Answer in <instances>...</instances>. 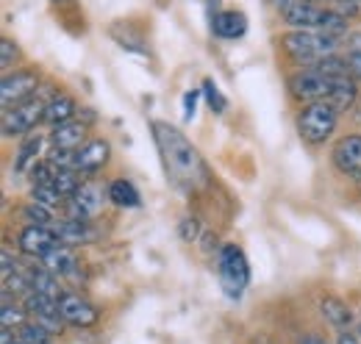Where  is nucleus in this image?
<instances>
[{"label":"nucleus","instance_id":"obj_1","mask_svg":"<svg viewBox=\"0 0 361 344\" xmlns=\"http://www.w3.org/2000/svg\"><path fill=\"white\" fill-rule=\"evenodd\" d=\"M150 130H153V142L159 147L161 164H164V172H167V180L180 192L203 189L206 180H209V170H206V161L200 159L197 147L178 128H173L170 123L153 120Z\"/></svg>","mask_w":361,"mask_h":344},{"label":"nucleus","instance_id":"obj_2","mask_svg":"<svg viewBox=\"0 0 361 344\" xmlns=\"http://www.w3.org/2000/svg\"><path fill=\"white\" fill-rule=\"evenodd\" d=\"M272 3L278 8L281 20L295 31H325V34H336V37L350 34L348 17H342L331 6L312 3V0H272Z\"/></svg>","mask_w":361,"mask_h":344},{"label":"nucleus","instance_id":"obj_3","mask_svg":"<svg viewBox=\"0 0 361 344\" xmlns=\"http://www.w3.org/2000/svg\"><path fill=\"white\" fill-rule=\"evenodd\" d=\"M281 47L292 61L309 67L319 59L334 56L339 50V37L336 34H325V31H295L292 28L289 34L281 37Z\"/></svg>","mask_w":361,"mask_h":344},{"label":"nucleus","instance_id":"obj_4","mask_svg":"<svg viewBox=\"0 0 361 344\" xmlns=\"http://www.w3.org/2000/svg\"><path fill=\"white\" fill-rule=\"evenodd\" d=\"M339 109L331 103V100H314V103H306L298 114V133L306 145L312 147H319L325 145L334 130H336V123H339Z\"/></svg>","mask_w":361,"mask_h":344},{"label":"nucleus","instance_id":"obj_5","mask_svg":"<svg viewBox=\"0 0 361 344\" xmlns=\"http://www.w3.org/2000/svg\"><path fill=\"white\" fill-rule=\"evenodd\" d=\"M217 272H220V283L226 289L231 300H239L250 283V266L245 253L236 245H223L217 250Z\"/></svg>","mask_w":361,"mask_h":344},{"label":"nucleus","instance_id":"obj_6","mask_svg":"<svg viewBox=\"0 0 361 344\" xmlns=\"http://www.w3.org/2000/svg\"><path fill=\"white\" fill-rule=\"evenodd\" d=\"M45 109H47V100L31 97L28 103H23V106H17V109L3 111V120H0L3 139L28 136V133L37 128L39 123H45Z\"/></svg>","mask_w":361,"mask_h":344},{"label":"nucleus","instance_id":"obj_7","mask_svg":"<svg viewBox=\"0 0 361 344\" xmlns=\"http://www.w3.org/2000/svg\"><path fill=\"white\" fill-rule=\"evenodd\" d=\"M37 86H39V78H37L34 70L6 73L3 84H0V106H3V111L17 109V106L28 103L31 97H37Z\"/></svg>","mask_w":361,"mask_h":344},{"label":"nucleus","instance_id":"obj_8","mask_svg":"<svg viewBox=\"0 0 361 344\" xmlns=\"http://www.w3.org/2000/svg\"><path fill=\"white\" fill-rule=\"evenodd\" d=\"M334 84H336V78H328V75L317 73V70H312V67H306V70L289 75V81H286L289 94L298 97V100H303V103L328 100L331 92H334Z\"/></svg>","mask_w":361,"mask_h":344},{"label":"nucleus","instance_id":"obj_9","mask_svg":"<svg viewBox=\"0 0 361 344\" xmlns=\"http://www.w3.org/2000/svg\"><path fill=\"white\" fill-rule=\"evenodd\" d=\"M17 247L25 256L45 258L50 250L61 247V242H59V236L53 233L50 225H23L20 233H17Z\"/></svg>","mask_w":361,"mask_h":344},{"label":"nucleus","instance_id":"obj_10","mask_svg":"<svg viewBox=\"0 0 361 344\" xmlns=\"http://www.w3.org/2000/svg\"><path fill=\"white\" fill-rule=\"evenodd\" d=\"M23 305H25L28 317H31L34 322H39L42 328H47L53 336L61 333V325H67V322L61 319V314H59V300H53V297H47V295H39V292L31 289V292L23 297Z\"/></svg>","mask_w":361,"mask_h":344},{"label":"nucleus","instance_id":"obj_11","mask_svg":"<svg viewBox=\"0 0 361 344\" xmlns=\"http://www.w3.org/2000/svg\"><path fill=\"white\" fill-rule=\"evenodd\" d=\"M334 167L350 180H361V133L342 136L331 150Z\"/></svg>","mask_w":361,"mask_h":344},{"label":"nucleus","instance_id":"obj_12","mask_svg":"<svg viewBox=\"0 0 361 344\" xmlns=\"http://www.w3.org/2000/svg\"><path fill=\"white\" fill-rule=\"evenodd\" d=\"M59 314H61V319L67 322V325H73V328H92V325H97V319H100V311L92 305L90 300H84L81 295H61V300H59Z\"/></svg>","mask_w":361,"mask_h":344},{"label":"nucleus","instance_id":"obj_13","mask_svg":"<svg viewBox=\"0 0 361 344\" xmlns=\"http://www.w3.org/2000/svg\"><path fill=\"white\" fill-rule=\"evenodd\" d=\"M103 211V189L92 180L81 183V189L67 200V214L75 219H94Z\"/></svg>","mask_w":361,"mask_h":344},{"label":"nucleus","instance_id":"obj_14","mask_svg":"<svg viewBox=\"0 0 361 344\" xmlns=\"http://www.w3.org/2000/svg\"><path fill=\"white\" fill-rule=\"evenodd\" d=\"M50 228L59 236V242L67 245V247H81V245H90L92 239H94V231H92L90 219L64 216V219H56Z\"/></svg>","mask_w":361,"mask_h":344},{"label":"nucleus","instance_id":"obj_15","mask_svg":"<svg viewBox=\"0 0 361 344\" xmlns=\"http://www.w3.org/2000/svg\"><path fill=\"white\" fill-rule=\"evenodd\" d=\"M109 156H111L109 142L92 139V142L81 145V147L75 150V172H81V175H94V172L109 161Z\"/></svg>","mask_w":361,"mask_h":344},{"label":"nucleus","instance_id":"obj_16","mask_svg":"<svg viewBox=\"0 0 361 344\" xmlns=\"http://www.w3.org/2000/svg\"><path fill=\"white\" fill-rule=\"evenodd\" d=\"M212 31L220 37V39H239L245 37L247 31V17L242 11H220L214 20H212Z\"/></svg>","mask_w":361,"mask_h":344},{"label":"nucleus","instance_id":"obj_17","mask_svg":"<svg viewBox=\"0 0 361 344\" xmlns=\"http://www.w3.org/2000/svg\"><path fill=\"white\" fill-rule=\"evenodd\" d=\"M87 139V125L84 123H64V125H56L50 130V145L53 147H61V150H78Z\"/></svg>","mask_w":361,"mask_h":344},{"label":"nucleus","instance_id":"obj_18","mask_svg":"<svg viewBox=\"0 0 361 344\" xmlns=\"http://www.w3.org/2000/svg\"><path fill=\"white\" fill-rule=\"evenodd\" d=\"M78 111V103L70 97V94H53L47 100V109H45V123L47 125H64V123H73Z\"/></svg>","mask_w":361,"mask_h":344},{"label":"nucleus","instance_id":"obj_19","mask_svg":"<svg viewBox=\"0 0 361 344\" xmlns=\"http://www.w3.org/2000/svg\"><path fill=\"white\" fill-rule=\"evenodd\" d=\"M42 261V266L50 269L56 278H67V275H75V269H78V258L75 253L67 247V245H61V247H56V250H50L45 258H39Z\"/></svg>","mask_w":361,"mask_h":344},{"label":"nucleus","instance_id":"obj_20","mask_svg":"<svg viewBox=\"0 0 361 344\" xmlns=\"http://www.w3.org/2000/svg\"><path fill=\"white\" fill-rule=\"evenodd\" d=\"M319 314H322L334 328H339V331L350 328V322H353L350 305L345 300H339V297H322V300H319Z\"/></svg>","mask_w":361,"mask_h":344},{"label":"nucleus","instance_id":"obj_21","mask_svg":"<svg viewBox=\"0 0 361 344\" xmlns=\"http://www.w3.org/2000/svg\"><path fill=\"white\" fill-rule=\"evenodd\" d=\"M28 283H31V289L34 292H39V295H47V297H53V300H61V286H59V278L45 269V266H31L28 272Z\"/></svg>","mask_w":361,"mask_h":344},{"label":"nucleus","instance_id":"obj_22","mask_svg":"<svg viewBox=\"0 0 361 344\" xmlns=\"http://www.w3.org/2000/svg\"><path fill=\"white\" fill-rule=\"evenodd\" d=\"M106 197H109L114 206H120V209H136V206L142 203V197H139V192L134 189V183L126 180V178L111 180L109 189H106Z\"/></svg>","mask_w":361,"mask_h":344},{"label":"nucleus","instance_id":"obj_23","mask_svg":"<svg viewBox=\"0 0 361 344\" xmlns=\"http://www.w3.org/2000/svg\"><path fill=\"white\" fill-rule=\"evenodd\" d=\"M356 97H359V86H356V78H350V75H345V78H336V84H334V92H331V103L339 109V111H348L353 103H356Z\"/></svg>","mask_w":361,"mask_h":344},{"label":"nucleus","instance_id":"obj_24","mask_svg":"<svg viewBox=\"0 0 361 344\" xmlns=\"http://www.w3.org/2000/svg\"><path fill=\"white\" fill-rule=\"evenodd\" d=\"M42 150V136H25V142L20 145L17 150V159H14V172H31V167L37 164V156Z\"/></svg>","mask_w":361,"mask_h":344},{"label":"nucleus","instance_id":"obj_25","mask_svg":"<svg viewBox=\"0 0 361 344\" xmlns=\"http://www.w3.org/2000/svg\"><path fill=\"white\" fill-rule=\"evenodd\" d=\"M25 317H28V311H25L23 300L11 302V295L3 292V311H0V322H3V328H6V331H17V328L25 325Z\"/></svg>","mask_w":361,"mask_h":344},{"label":"nucleus","instance_id":"obj_26","mask_svg":"<svg viewBox=\"0 0 361 344\" xmlns=\"http://www.w3.org/2000/svg\"><path fill=\"white\" fill-rule=\"evenodd\" d=\"M50 186L64 197V200H70L78 189H81V172L75 170H59L56 172V178L50 180Z\"/></svg>","mask_w":361,"mask_h":344},{"label":"nucleus","instance_id":"obj_27","mask_svg":"<svg viewBox=\"0 0 361 344\" xmlns=\"http://www.w3.org/2000/svg\"><path fill=\"white\" fill-rule=\"evenodd\" d=\"M20 214H23V219H25L28 225H53V222H56L53 209H47V206L37 203V200H28Z\"/></svg>","mask_w":361,"mask_h":344},{"label":"nucleus","instance_id":"obj_28","mask_svg":"<svg viewBox=\"0 0 361 344\" xmlns=\"http://www.w3.org/2000/svg\"><path fill=\"white\" fill-rule=\"evenodd\" d=\"M31 200H37V203H42V206H47V209H61V206H67V200L50 186V183H39V186H34L31 189Z\"/></svg>","mask_w":361,"mask_h":344},{"label":"nucleus","instance_id":"obj_29","mask_svg":"<svg viewBox=\"0 0 361 344\" xmlns=\"http://www.w3.org/2000/svg\"><path fill=\"white\" fill-rule=\"evenodd\" d=\"M56 172H59V167L53 164V161H47V159H42V161H37L34 167H31V183L34 186H39V183H50L53 178H56Z\"/></svg>","mask_w":361,"mask_h":344},{"label":"nucleus","instance_id":"obj_30","mask_svg":"<svg viewBox=\"0 0 361 344\" xmlns=\"http://www.w3.org/2000/svg\"><path fill=\"white\" fill-rule=\"evenodd\" d=\"M203 94H206V100H209V106H212V111H217V114H223L226 111V97H223V92L217 89V84L209 78V81H203Z\"/></svg>","mask_w":361,"mask_h":344},{"label":"nucleus","instance_id":"obj_31","mask_svg":"<svg viewBox=\"0 0 361 344\" xmlns=\"http://www.w3.org/2000/svg\"><path fill=\"white\" fill-rule=\"evenodd\" d=\"M178 233L183 242L195 245V242L200 239V219H197V216H183L178 225Z\"/></svg>","mask_w":361,"mask_h":344},{"label":"nucleus","instance_id":"obj_32","mask_svg":"<svg viewBox=\"0 0 361 344\" xmlns=\"http://www.w3.org/2000/svg\"><path fill=\"white\" fill-rule=\"evenodd\" d=\"M14 61H17V44L11 42V39H3V42H0V64H3V73H8V70L14 67Z\"/></svg>","mask_w":361,"mask_h":344},{"label":"nucleus","instance_id":"obj_33","mask_svg":"<svg viewBox=\"0 0 361 344\" xmlns=\"http://www.w3.org/2000/svg\"><path fill=\"white\" fill-rule=\"evenodd\" d=\"M0 264H3V269H0V275H3V281L20 272V261H17V258L11 256V250H8V247H3V253H0Z\"/></svg>","mask_w":361,"mask_h":344},{"label":"nucleus","instance_id":"obj_34","mask_svg":"<svg viewBox=\"0 0 361 344\" xmlns=\"http://www.w3.org/2000/svg\"><path fill=\"white\" fill-rule=\"evenodd\" d=\"M200 92H203V89H189V92L183 94V120H192V117H195V109H197Z\"/></svg>","mask_w":361,"mask_h":344},{"label":"nucleus","instance_id":"obj_35","mask_svg":"<svg viewBox=\"0 0 361 344\" xmlns=\"http://www.w3.org/2000/svg\"><path fill=\"white\" fill-rule=\"evenodd\" d=\"M348 73H350V78L361 81V50L348 53Z\"/></svg>","mask_w":361,"mask_h":344},{"label":"nucleus","instance_id":"obj_36","mask_svg":"<svg viewBox=\"0 0 361 344\" xmlns=\"http://www.w3.org/2000/svg\"><path fill=\"white\" fill-rule=\"evenodd\" d=\"M0 344H28L17 331H6L3 328V333H0Z\"/></svg>","mask_w":361,"mask_h":344},{"label":"nucleus","instance_id":"obj_37","mask_svg":"<svg viewBox=\"0 0 361 344\" xmlns=\"http://www.w3.org/2000/svg\"><path fill=\"white\" fill-rule=\"evenodd\" d=\"M336 344H361V339L356 333H350V328H345L336 333Z\"/></svg>","mask_w":361,"mask_h":344},{"label":"nucleus","instance_id":"obj_38","mask_svg":"<svg viewBox=\"0 0 361 344\" xmlns=\"http://www.w3.org/2000/svg\"><path fill=\"white\" fill-rule=\"evenodd\" d=\"M361 50V34H348V53Z\"/></svg>","mask_w":361,"mask_h":344},{"label":"nucleus","instance_id":"obj_39","mask_svg":"<svg viewBox=\"0 0 361 344\" xmlns=\"http://www.w3.org/2000/svg\"><path fill=\"white\" fill-rule=\"evenodd\" d=\"M300 344H328V342H325L322 336H317V333H309V336H306V339H303Z\"/></svg>","mask_w":361,"mask_h":344},{"label":"nucleus","instance_id":"obj_40","mask_svg":"<svg viewBox=\"0 0 361 344\" xmlns=\"http://www.w3.org/2000/svg\"><path fill=\"white\" fill-rule=\"evenodd\" d=\"M312 3H322V6H334V0H312Z\"/></svg>","mask_w":361,"mask_h":344},{"label":"nucleus","instance_id":"obj_41","mask_svg":"<svg viewBox=\"0 0 361 344\" xmlns=\"http://www.w3.org/2000/svg\"><path fill=\"white\" fill-rule=\"evenodd\" d=\"M56 3H70V0H56Z\"/></svg>","mask_w":361,"mask_h":344},{"label":"nucleus","instance_id":"obj_42","mask_svg":"<svg viewBox=\"0 0 361 344\" xmlns=\"http://www.w3.org/2000/svg\"><path fill=\"white\" fill-rule=\"evenodd\" d=\"M39 344H50V339H45V342H39Z\"/></svg>","mask_w":361,"mask_h":344},{"label":"nucleus","instance_id":"obj_43","mask_svg":"<svg viewBox=\"0 0 361 344\" xmlns=\"http://www.w3.org/2000/svg\"><path fill=\"white\" fill-rule=\"evenodd\" d=\"M359 339H361V325H359Z\"/></svg>","mask_w":361,"mask_h":344},{"label":"nucleus","instance_id":"obj_44","mask_svg":"<svg viewBox=\"0 0 361 344\" xmlns=\"http://www.w3.org/2000/svg\"><path fill=\"white\" fill-rule=\"evenodd\" d=\"M356 3H361V0H356Z\"/></svg>","mask_w":361,"mask_h":344}]
</instances>
